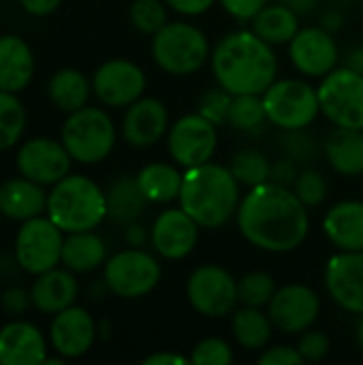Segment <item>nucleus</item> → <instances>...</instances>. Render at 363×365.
<instances>
[{
  "mask_svg": "<svg viewBox=\"0 0 363 365\" xmlns=\"http://www.w3.org/2000/svg\"><path fill=\"white\" fill-rule=\"evenodd\" d=\"M34 75V56L30 45L17 34L0 36V90L21 92Z\"/></svg>",
  "mask_w": 363,
  "mask_h": 365,
  "instance_id": "obj_24",
  "label": "nucleus"
},
{
  "mask_svg": "<svg viewBox=\"0 0 363 365\" xmlns=\"http://www.w3.org/2000/svg\"><path fill=\"white\" fill-rule=\"evenodd\" d=\"M131 24L141 34L154 36L163 26L169 24L167 2L165 0H135L128 11Z\"/></svg>",
  "mask_w": 363,
  "mask_h": 365,
  "instance_id": "obj_37",
  "label": "nucleus"
},
{
  "mask_svg": "<svg viewBox=\"0 0 363 365\" xmlns=\"http://www.w3.org/2000/svg\"><path fill=\"white\" fill-rule=\"evenodd\" d=\"M329 338L327 334L319 331V329H306L300 334V342H297V351L302 353L306 364H319L329 355Z\"/></svg>",
  "mask_w": 363,
  "mask_h": 365,
  "instance_id": "obj_42",
  "label": "nucleus"
},
{
  "mask_svg": "<svg viewBox=\"0 0 363 365\" xmlns=\"http://www.w3.org/2000/svg\"><path fill=\"white\" fill-rule=\"evenodd\" d=\"M79 293V284L71 269L53 267L45 274H39L30 287L32 306L43 314H58L64 308L73 306Z\"/></svg>",
  "mask_w": 363,
  "mask_h": 365,
  "instance_id": "obj_22",
  "label": "nucleus"
},
{
  "mask_svg": "<svg viewBox=\"0 0 363 365\" xmlns=\"http://www.w3.org/2000/svg\"><path fill=\"white\" fill-rule=\"evenodd\" d=\"M297 175H300L297 160H293V158H289V156H282L280 160L272 163L270 182L280 184V186H287V188H293V184H295Z\"/></svg>",
  "mask_w": 363,
  "mask_h": 365,
  "instance_id": "obj_45",
  "label": "nucleus"
},
{
  "mask_svg": "<svg viewBox=\"0 0 363 365\" xmlns=\"http://www.w3.org/2000/svg\"><path fill=\"white\" fill-rule=\"evenodd\" d=\"M321 312L319 295L306 284L280 287L267 304V314L274 327L287 336H297L310 329Z\"/></svg>",
  "mask_w": 363,
  "mask_h": 365,
  "instance_id": "obj_14",
  "label": "nucleus"
},
{
  "mask_svg": "<svg viewBox=\"0 0 363 365\" xmlns=\"http://www.w3.org/2000/svg\"><path fill=\"white\" fill-rule=\"evenodd\" d=\"M190 361L195 365H231L233 349L220 338H205L193 349Z\"/></svg>",
  "mask_w": 363,
  "mask_h": 365,
  "instance_id": "obj_41",
  "label": "nucleus"
},
{
  "mask_svg": "<svg viewBox=\"0 0 363 365\" xmlns=\"http://www.w3.org/2000/svg\"><path fill=\"white\" fill-rule=\"evenodd\" d=\"M274 323L263 308L242 306L233 310L231 319V331L235 342L246 351H259L265 349L274 334Z\"/></svg>",
  "mask_w": 363,
  "mask_h": 365,
  "instance_id": "obj_32",
  "label": "nucleus"
},
{
  "mask_svg": "<svg viewBox=\"0 0 363 365\" xmlns=\"http://www.w3.org/2000/svg\"><path fill=\"white\" fill-rule=\"evenodd\" d=\"M21 9L34 17H45V15H51L60 4L62 0H19Z\"/></svg>",
  "mask_w": 363,
  "mask_h": 365,
  "instance_id": "obj_48",
  "label": "nucleus"
},
{
  "mask_svg": "<svg viewBox=\"0 0 363 365\" xmlns=\"http://www.w3.org/2000/svg\"><path fill=\"white\" fill-rule=\"evenodd\" d=\"M323 231L338 250H363V201H340L323 218Z\"/></svg>",
  "mask_w": 363,
  "mask_h": 365,
  "instance_id": "obj_23",
  "label": "nucleus"
},
{
  "mask_svg": "<svg viewBox=\"0 0 363 365\" xmlns=\"http://www.w3.org/2000/svg\"><path fill=\"white\" fill-rule=\"evenodd\" d=\"M216 143H218L216 124L203 118L199 111L186 113L178 122H173V126H169V135H167L169 154L184 169L212 160L216 152Z\"/></svg>",
  "mask_w": 363,
  "mask_h": 365,
  "instance_id": "obj_12",
  "label": "nucleus"
},
{
  "mask_svg": "<svg viewBox=\"0 0 363 365\" xmlns=\"http://www.w3.org/2000/svg\"><path fill=\"white\" fill-rule=\"evenodd\" d=\"M165 133H169V111L158 98L141 96L128 105L122 120V135L128 145L150 148Z\"/></svg>",
  "mask_w": 363,
  "mask_h": 365,
  "instance_id": "obj_20",
  "label": "nucleus"
},
{
  "mask_svg": "<svg viewBox=\"0 0 363 365\" xmlns=\"http://www.w3.org/2000/svg\"><path fill=\"white\" fill-rule=\"evenodd\" d=\"M64 231L49 216H34L24 220L15 237V261L32 274H45L62 263Z\"/></svg>",
  "mask_w": 363,
  "mask_h": 365,
  "instance_id": "obj_8",
  "label": "nucleus"
},
{
  "mask_svg": "<svg viewBox=\"0 0 363 365\" xmlns=\"http://www.w3.org/2000/svg\"><path fill=\"white\" fill-rule=\"evenodd\" d=\"M252 30L270 45H289L300 32V15L285 4H265L252 19Z\"/></svg>",
  "mask_w": 363,
  "mask_h": 365,
  "instance_id": "obj_30",
  "label": "nucleus"
},
{
  "mask_svg": "<svg viewBox=\"0 0 363 365\" xmlns=\"http://www.w3.org/2000/svg\"><path fill=\"white\" fill-rule=\"evenodd\" d=\"M107 261V246L94 231L66 233L62 244V265L73 274H88Z\"/></svg>",
  "mask_w": 363,
  "mask_h": 365,
  "instance_id": "obj_27",
  "label": "nucleus"
},
{
  "mask_svg": "<svg viewBox=\"0 0 363 365\" xmlns=\"http://www.w3.org/2000/svg\"><path fill=\"white\" fill-rule=\"evenodd\" d=\"M71 154L62 141L49 137L28 139L17 152V169L24 178L41 184L53 186L71 173Z\"/></svg>",
  "mask_w": 363,
  "mask_h": 365,
  "instance_id": "obj_15",
  "label": "nucleus"
},
{
  "mask_svg": "<svg viewBox=\"0 0 363 365\" xmlns=\"http://www.w3.org/2000/svg\"><path fill=\"white\" fill-rule=\"evenodd\" d=\"M357 346L362 349V353H363V314H362L359 325H357Z\"/></svg>",
  "mask_w": 363,
  "mask_h": 365,
  "instance_id": "obj_53",
  "label": "nucleus"
},
{
  "mask_svg": "<svg viewBox=\"0 0 363 365\" xmlns=\"http://www.w3.org/2000/svg\"><path fill=\"white\" fill-rule=\"evenodd\" d=\"M96 340V323L92 314L79 306H68L53 314L49 325V342L64 359L83 357Z\"/></svg>",
  "mask_w": 363,
  "mask_h": 365,
  "instance_id": "obj_19",
  "label": "nucleus"
},
{
  "mask_svg": "<svg viewBox=\"0 0 363 365\" xmlns=\"http://www.w3.org/2000/svg\"><path fill=\"white\" fill-rule=\"evenodd\" d=\"M47 216L64 231H94L107 218V195L86 175H66L47 195Z\"/></svg>",
  "mask_w": 363,
  "mask_h": 365,
  "instance_id": "obj_4",
  "label": "nucleus"
},
{
  "mask_svg": "<svg viewBox=\"0 0 363 365\" xmlns=\"http://www.w3.org/2000/svg\"><path fill=\"white\" fill-rule=\"evenodd\" d=\"M229 169H231V173L235 175V180L242 186L255 188V186L263 184V182H270L272 163L259 150H240L231 158Z\"/></svg>",
  "mask_w": 363,
  "mask_h": 365,
  "instance_id": "obj_35",
  "label": "nucleus"
},
{
  "mask_svg": "<svg viewBox=\"0 0 363 365\" xmlns=\"http://www.w3.org/2000/svg\"><path fill=\"white\" fill-rule=\"evenodd\" d=\"M186 297L195 312L208 319H225L240 304L237 280L220 265L197 267L186 282Z\"/></svg>",
  "mask_w": 363,
  "mask_h": 365,
  "instance_id": "obj_11",
  "label": "nucleus"
},
{
  "mask_svg": "<svg viewBox=\"0 0 363 365\" xmlns=\"http://www.w3.org/2000/svg\"><path fill=\"white\" fill-rule=\"evenodd\" d=\"M0 218H2V210H0Z\"/></svg>",
  "mask_w": 363,
  "mask_h": 365,
  "instance_id": "obj_54",
  "label": "nucleus"
},
{
  "mask_svg": "<svg viewBox=\"0 0 363 365\" xmlns=\"http://www.w3.org/2000/svg\"><path fill=\"white\" fill-rule=\"evenodd\" d=\"M325 289L342 310L363 314V250H340L327 261Z\"/></svg>",
  "mask_w": 363,
  "mask_h": 365,
  "instance_id": "obj_17",
  "label": "nucleus"
},
{
  "mask_svg": "<svg viewBox=\"0 0 363 365\" xmlns=\"http://www.w3.org/2000/svg\"><path fill=\"white\" fill-rule=\"evenodd\" d=\"M60 141L73 160L81 165H96L111 154L116 145V126L107 111L86 105L68 113Z\"/></svg>",
  "mask_w": 363,
  "mask_h": 365,
  "instance_id": "obj_6",
  "label": "nucleus"
},
{
  "mask_svg": "<svg viewBox=\"0 0 363 365\" xmlns=\"http://www.w3.org/2000/svg\"><path fill=\"white\" fill-rule=\"evenodd\" d=\"M267 122L263 94H235L231 98L227 124L242 133H259Z\"/></svg>",
  "mask_w": 363,
  "mask_h": 365,
  "instance_id": "obj_33",
  "label": "nucleus"
},
{
  "mask_svg": "<svg viewBox=\"0 0 363 365\" xmlns=\"http://www.w3.org/2000/svg\"><path fill=\"white\" fill-rule=\"evenodd\" d=\"M160 282L158 261L141 250L126 248L116 252L105 261V284L107 289L122 299H139L150 295Z\"/></svg>",
  "mask_w": 363,
  "mask_h": 365,
  "instance_id": "obj_10",
  "label": "nucleus"
},
{
  "mask_svg": "<svg viewBox=\"0 0 363 365\" xmlns=\"http://www.w3.org/2000/svg\"><path fill=\"white\" fill-rule=\"evenodd\" d=\"M0 210L11 220H30L47 210V195L41 184L28 178H13L0 184Z\"/></svg>",
  "mask_w": 363,
  "mask_h": 365,
  "instance_id": "obj_25",
  "label": "nucleus"
},
{
  "mask_svg": "<svg viewBox=\"0 0 363 365\" xmlns=\"http://www.w3.org/2000/svg\"><path fill=\"white\" fill-rule=\"evenodd\" d=\"M278 2L285 4V6H289L291 11H295L300 17L312 13L319 6V0H278Z\"/></svg>",
  "mask_w": 363,
  "mask_h": 365,
  "instance_id": "obj_51",
  "label": "nucleus"
},
{
  "mask_svg": "<svg viewBox=\"0 0 363 365\" xmlns=\"http://www.w3.org/2000/svg\"><path fill=\"white\" fill-rule=\"evenodd\" d=\"M210 56L208 36L188 21H169L152 36V58L169 75L197 73Z\"/></svg>",
  "mask_w": 363,
  "mask_h": 365,
  "instance_id": "obj_5",
  "label": "nucleus"
},
{
  "mask_svg": "<svg viewBox=\"0 0 363 365\" xmlns=\"http://www.w3.org/2000/svg\"><path fill=\"white\" fill-rule=\"evenodd\" d=\"M289 58L302 75L325 77L336 68L340 51L334 34L327 28L308 26L300 28V32L289 43Z\"/></svg>",
  "mask_w": 363,
  "mask_h": 365,
  "instance_id": "obj_16",
  "label": "nucleus"
},
{
  "mask_svg": "<svg viewBox=\"0 0 363 365\" xmlns=\"http://www.w3.org/2000/svg\"><path fill=\"white\" fill-rule=\"evenodd\" d=\"M47 342L41 329L28 321H11L0 327V365H41Z\"/></svg>",
  "mask_w": 363,
  "mask_h": 365,
  "instance_id": "obj_21",
  "label": "nucleus"
},
{
  "mask_svg": "<svg viewBox=\"0 0 363 365\" xmlns=\"http://www.w3.org/2000/svg\"><path fill=\"white\" fill-rule=\"evenodd\" d=\"M92 83L77 68H60L51 75L47 83L49 101L64 113H73L88 105Z\"/></svg>",
  "mask_w": 363,
  "mask_h": 365,
  "instance_id": "obj_31",
  "label": "nucleus"
},
{
  "mask_svg": "<svg viewBox=\"0 0 363 365\" xmlns=\"http://www.w3.org/2000/svg\"><path fill=\"white\" fill-rule=\"evenodd\" d=\"M105 195H107V218L124 227L137 222L150 203L141 192L137 178L131 175H120L116 182H111Z\"/></svg>",
  "mask_w": 363,
  "mask_h": 365,
  "instance_id": "obj_28",
  "label": "nucleus"
},
{
  "mask_svg": "<svg viewBox=\"0 0 363 365\" xmlns=\"http://www.w3.org/2000/svg\"><path fill=\"white\" fill-rule=\"evenodd\" d=\"M169 9H173L175 13L195 17V15H203L205 11L212 9V4L216 0H165Z\"/></svg>",
  "mask_w": 363,
  "mask_h": 365,
  "instance_id": "obj_47",
  "label": "nucleus"
},
{
  "mask_svg": "<svg viewBox=\"0 0 363 365\" xmlns=\"http://www.w3.org/2000/svg\"><path fill=\"white\" fill-rule=\"evenodd\" d=\"M327 190L329 184L325 180V175L319 169H304L300 171L295 184H293V192L300 197V201L310 210V207H319L325 203L327 199Z\"/></svg>",
  "mask_w": 363,
  "mask_h": 365,
  "instance_id": "obj_38",
  "label": "nucleus"
},
{
  "mask_svg": "<svg viewBox=\"0 0 363 365\" xmlns=\"http://www.w3.org/2000/svg\"><path fill=\"white\" fill-rule=\"evenodd\" d=\"M124 237H126L128 246H133V248H141V246L150 240V233H148L141 225L133 222V225H128V227H126Z\"/></svg>",
  "mask_w": 363,
  "mask_h": 365,
  "instance_id": "obj_50",
  "label": "nucleus"
},
{
  "mask_svg": "<svg viewBox=\"0 0 363 365\" xmlns=\"http://www.w3.org/2000/svg\"><path fill=\"white\" fill-rule=\"evenodd\" d=\"M237 227L255 248L282 255L304 244L310 231V216L293 188L263 182L242 199Z\"/></svg>",
  "mask_w": 363,
  "mask_h": 365,
  "instance_id": "obj_1",
  "label": "nucleus"
},
{
  "mask_svg": "<svg viewBox=\"0 0 363 365\" xmlns=\"http://www.w3.org/2000/svg\"><path fill=\"white\" fill-rule=\"evenodd\" d=\"M280 143H282L285 156H289L297 163H308V160L317 158V154H319V143H317L315 135L306 133V128L285 130Z\"/></svg>",
  "mask_w": 363,
  "mask_h": 365,
  "instance_id": "obj_39",
  "label": "nucleus"
},
{
  "mask_svg": "<svg viewBox=\"0 0 363 365\" xmlns=\"http://www.w3.org/2000/svg\"><path fill=\"white\" fill-rule=\"evenodd\" d=\"M240 186L229 167L208 160L184 171L178 203L199 227L218 229L237 216Z\"/></svg>",
  "mask_w": 363,
  "mask_h": 365,
  "instance_id": "obj_3",
  "label": "nucleus"
},
{
  "mask_svg": "<svg viewBox=\"0 0 363 365\" xmlns=\"http://www.w3.org/2000/svg\"><path fill=\"white\" fill-rule=\"evenodd\" d=\"M26 109L13 92L0 90V152L13 148L26 130Z\"/></svg>",
  "mask_w": 363,
  "mask_h": 365,
  "instance_id": "obj_34",
  "label": "nucleus"
},
{
  "mask_svg": "<svg viewBox=\"0 0 363 365\" xmlns=\"http://www.w3.org/2000/svg\"><path fill=\"white\" fill-rule=\"evenodd\" d=\"M218 2L231 17L240 21H250L265 4H270V0H218Z\"/></svg>",
  "mask_w": 363,
  "mask_h": 365,
  "instance_id": "obj_44",
  "label": "nucleus"
},
{
  "mask_svg": "<svg viewBox=\"0 0 363 365\" xmlns=\"http://www.w3.org/2000/svg\"><path fill=\"white\" fill-rule=\"evenodd\" d=\"M143 365H188L193 364L190 359H186V357H182V355H178V353H167V351H163V353H154V355H150V357H145Z\"/></svg>",
  "mask_w": 363,
  "mask_h": 365,
  "instance_id": "obj_49",
  "label": "nucleus"
},
{
  "mask_svg": "<svg viewBox=\"0 0 363 365\" xmlns=\"http://www.w3.org/2000/svg\"><path fill=\"white\" fill-rule=\"evenodd\" d=\"M212 73L220 88L235 94H263L278 75L274 45L255 30H237L218 41L212 56Z\"/></svg>",
  "mask_w": 363,
  "mask_h": 365,
  "instance_id": "obj_2",
  "label": "nucleus"
},
{
  "mask_svg": "<svg viewBox=\"0 0 363 365\" xmlns=\"http://www.w3.org/2000/svg\"><path fill=\"white\" fill-rule=\"evenodd\" d=\"M199 240V225L178 205L163 210L152 229H150V242L156 255H160L167 261H180L186 259Z\"/></svg>",
  "mask_w": 363,
  "mask_h": 365,
  "instance_id": "obj_18",
  "label": "nucleus"
},
{
  "mask_svg": "<svg viewBox=\"0 0 363 365\" xmlns=\"http://www.w3.org/2000/svg\"><path fill=\"white\" fill-rule=\"evenodd\" d=\"M267 122L282 130L306 128L321 113L319 90L302 79H276L263 92Z\"/></svg>",
  "mask_w": 363,
  "mask_h": 365,
  "instance_id": "obj_7",
  "label": "nucleus"
},
{
  "mask_svg": "<svg viewBox=\"0 0 363 365\" xmlns=\"http://www.w3.org/2000/svg\"><path fill=\"white\" fill-rule=\"evenodd\" d=\"M319 90L321 113L342 128L363 130V75L340 66L323 77Z\"/></svg>",
  "mask_w": 363,
  "mask_h": 365,
  "instance_id": "obj_9",
  "label": "nucleus"
},
{
  "mask_svg": "<svg viewBox=\"0 0 363 365\" xmlns=\"http://www.w3.org/2000/svg\"><path fill=\"white\" fill-rule=\"evenodd\" d=\"M0 304H2V310L4 312H9L13 317H19V314H24L28 310V306L32 304V299H30V293L28 291H24L19 287H13V289H9V291L2 293Z\"/></svg>",
  "mask_w": 363,
  "mask_h": 365,
  "instance_id": "obj_46",
  "label": "nucleus"
},
{
  "mask_svg": "<svg viewBox=\"0 0 363 365\" xmlns=\"http://www.w3.org/2000/svg\"><path fill=\"white\" fill-rule=\"evenodd\" d=\"M135 178L150 203L165 205L180 197L184 173L169 163H150Z\"/></svg>",
  "mask_w": 363,
  "mask_h": 365,
  "instance_id": "obj_29",
  "label": "nucleus"
},
{
  "mask_svg": "<svg viewBox=\"0 0 363 365\" xmlns=\"http://www.w3.org/2000/svg\"><path fill=\"white\" fill-rule=\"evenodd\" d=\"M344 66H349V68H353V71H357V73L363 75V47H355V49H351L347 53Z\"/></svg>",
  "mask_w": 363,
  "mask_h": 365,
  "instance_id": "obj_52",
  "label": "nucleus"
},
{
  "mask_svg": "<svg viewBox=\"0 0 363 365\" xmlns=\"http://www.w3.org/2000/svg\"><path fill=\"white\" fill-rule=\"evenodd\" d=\"M145 73L126 58L103 62L92 77V92L107 107H128L143 96Z\"/></svg>",
  "mask_w": 363,
  "mask_h": 365,
  "instance_id": "obj_13",
  "label": "nucleus"
},
{
  "mask_svg": "<svg viewBox=\"0 0 363 365\" xmlns=\"http://www.w3.org/2000/svg\"><path fill=\"white\" fill-rule=\"evenodd\" d=\"M231 98L233 94L227 92L225 88H212V90H205L199 98V113L203 118H208L210 122H214L216 126L225 124L227 118H229V107H231Z\"/></svg>",
  "mask_w": 363,
  "mask_h": 365,
  "instance_id": "obj_40",
  "label": "nucleus"
},
{
  "mask_svg": "<svg viewBox=\"0 0 363 365\" xmlns=\"http://www.w3.org/2000/svg\"><path fill=\"white\" fill-rule=\"evenodd\" d=\"M261 365H304V357L293 346H270L263 355H259Z\"/></svg>",
  "mask_w": 363,
  "mask_h": 365,
  "instance_id": "obj_43",
  "label": "nucleus"
},
{
  "mask_svg": "<svg viewBox=\"0 0 363 365\" xmlns=\"http://www.w3.org/2000/svg\"><path fill=\"white\" fill-rule=\"evenodd\" d=\"M276 291V280L265 272H248L237 280V295L242 306L267 308Z\"/></svg>",
  "mask_w": 363,
  "mask_h": 365,
  "instance_id": "obj_36",
  "label": "nucleus"
},
{
  "mask_svg": "<svg viewBox=\"0 0 363 365\" xmlns=\"http://www.w3.org/2000/svg\"><path fill=\"white\" fill-rule=\"evenodd\" d=\"M325 156L334 171L347 178L363 173V130L336 126L325 139Z\"/></svg>",
  "mask_w": 363,
  "mask_h": 365,
  "instance_id": "obj_26",
  "label": "nucleus"
}]
</instances>
